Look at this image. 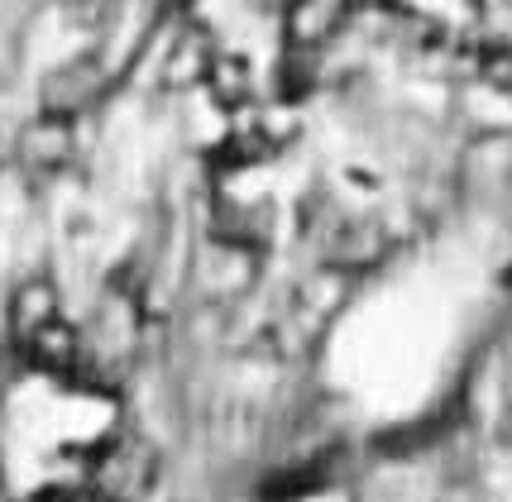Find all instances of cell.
<instances>
[{
    "instance_id": "6da1fadb",
    "label": "cell",
    "mask_w": 512,
    "mask_h": 502,
    "mask_svg": "<svg viewBox=\"0 0 512 502\" xmlns=\"http://www.w3.org/2000/svg\"><path fill=\"white\" fill-rule=\"evenodd\" d=\"M158 479V455L144 436H111L87 469V493L91 502H144Z\"/></svg>"
},
{
    "instance_id": "7a4b0ae2",
    "label": "cell",
    "mask_w": 512,
    "mask_h": 502,
    "mask_svg": "<svg viewBox=\"0 0 512 502\" xmlns=\"http://www.w3.org/2000/svg\"><path fill=\"white\" fill-rule=\"evenodd\" d=\"M15 158H20V173L29 177V182H53L58 173H67V163L77 158L72 120H63V115H39L34 125L20 130Z\"/></svg>"
},
{
    "instance_id": "3957f363",
    "label": "cell",
    "mask_w": 512,
    "mask_h": 502,
    "mask_svg": "<svg viewBox=\"0 0 512 502\" xmlns=\"http://www.w3.org/2000/svg\"><path fill=\"white\" fill-rule=\"evenodd\" d=\"M383 249H388L383 225H374V220H364V216H340V220H331V230L321 235V259H326V268H335V273L369 268V263L383 259Z\"/></svg>"
},
{
    "instance_id": "277c9868",
    "label": "cell",
    "mask_w": 512,
    "mask_h": 502,
    "mask_svg": "<svg viewBox=\"0 0 512 502\" xmlns=\"http://www.w3.org/2000/svg\"><path fill=\"white\" fill-rule=\"evenodd\" d=\"M106 91V77H101V63L96 58H77V63L53 67L39 87V101H44V115H63L72 120L77 110H87L101 101Z\"/></svg>"
},
{
    "instance_id": "5b68a950",
    "label": "cell",
    "mask_w": 512,
    "mask_h": 502,
    "mask_svg": "<svg viewBox=\"0 0 512 502\" xmlns=\"http://www.w3.org/2000/svg\"><path fill=\"white\" fill-rule=\"evenodd\" d=\"M211 235H216V244L240 249V254L254 259L273 244V206L268 201H216Z\"/></svg>"
},
{
    "instance_id": "8992f818",
    "label": "cell",
    "mask_w": 512,
    "mask_h": 502,
    "mask_svg": "<svg viewBox=\"0 0 512 502\" xmlns=\"http://www.w3.org/2000/svg\"><path fill=\"white\" fill-rule=\"evenodd\" d=\"M20 354L29 359V369L53 373V378H77L82 373V335L67 326L63 316L48 321L44 330H34L20 345Z\"/></svg>"
},
{
    "instance_id": "52a82bcc",
    "label": "cell",
    "mask_w": 512,
    "mask_h": 502,
    "mask_svg": "<svg viewBox=\"0 0 512 502\" xmlns=\"http://www.w3.org/2000/svg\"><path fill=\"white\" fill-rule=\"evenodd\" d=\"M340 474V450H321V455L302 459L292 469H278L273 479L264 483V502H302V498H316L326 493Z\"/></svg>"
},
{
    "instance_id": "ba28073f",
    "label": "cell",
    "mask_w": 512,
    "mask_h": 502,
    "mask_svg": "<svg viewBox=\"0 0 512 502\" xmlns=\"http://www.w3.org/2000/svg\"><path fill=\"white\" fill-rule=\"evenodd\" d=\"M345 0H288L283 5V29H288V48H321L331 39L335 20H340Z\"/></svg>"
},
{
    "instance_id": "9c48e42d",
    "label": "cell",
    "mask_w": 512,
    "mask_h": 502,
    "mask_svg": "<svg viewBox=\"0 0 512 502\" xmlns=\"http://www.w3.org/2000/svg\"><path fill=\"white\" fill-rule=\"evenodd\" d=\"M216 63V48H211V34L192 24V29H182L173 53H168V63H163V87H192L201 82L206 87V72Z\"/></svg>"
},
{
    "instance_id": "30bf717a",
    "label": "cell",
    "mask_w": 512,
    "mask_h": 502,
    "mask_svg": "<svg viewBox=\"0 0 512 502\" xmlns=\"http://www.w3.org/2000/svg\"><path fill=\"white\" fill-rule=\"evenodd\" d=\"M48 321H58V292L53 283L44 278H34V283H24L15 297H10V326H15V340H29L34 330H44Z\"/></svg>"
},
{
    "instance_id": "8fae6325",
    "label": "cell",
    "mask_w": 512,
    "mask_h": 502,
    "mask_svg": "<svg viewBox=\"0 0 512 502\" xmlns=\"http://www.w3.org/2000/svg\"><path fill=\"white\" fill-rule=\"evenodd\" d=\"M206 91H211V101L221 110H240L254 96V72H249L240 53H216V63L206 72Z\"/></svg>"
},
{
    "instance_id": "7c38bea8",
    "label": "cell",
    "mask_w": 512,
    "mask_h": 502,
    "mask_svg": "<svg viewBox=\"0 0 512 502\" xmlns=\"http://www.w3.org/2000/svg\"><path fill=\"white\" fill-rule=\"evenodd\" d=\"M273 139L264 130H240V134H225L216 149L206 153L211 173H245V168H259L264 158H273Z\"/></svg>"
},
{
    "instance_id": "4fadbf2b",
    "label": "cell",
    "mask_w": 512,
    "mask_h": 502,
    "mask_svg": "<svg viewBox=\"0 0 512 502\" xmlns=\"http://www.w3.org/2000/svg\"><path fill=\"white\" fill-rule=\"evenodd\" d=\"M273 82H278V101H283V106L307 101V96H312V87H316V53H312V48H283Z\"/></svg>"
},
{
    "instance_id": "5bb4252c",
    "label": "cell",
    "mask_w": 512,
    "mask_h": 502,
    "mask_svg": "<svg viewBox=\"0 0 512 502\" xmlns=\"http://www.w3.org/2000/svg\"><path fill=\"white\" fill-rule=\"evenodd\" d=\"M479 67H484V77H489L493 87L512 91V48H484V58H479Z\"/></svg>"
},
{
    "instance_id": "9a60e30c",
    "label": "cell",
    "mask_w": 512,
    "mask_h": 502,
    "mask_svg": "<svg viewBox=\"0 0 512 502\" xmlns=\"http://www.w3.org/2000/svg\"><path fill=\"white\" fill-rule=\"evenodd\" d=\"M498 445H508V450H512V407L498 416Z\"/></svg>"
},
{
    "instance_id": "2e32d148",
    "label": "cell",
    "mask_w": 512,
    "mask_h": 502,
    "mask_svg": "<svg viewBox=\"0 0 512 502\" xmlns=\"http://www.w3.org/2000/svg\"><path fill=\"white\" fill-rule=\"evenodd\" d=\"M34 502H72V493H67V488H44Z\"/></svg>"
},
{
    "instance_id": "e0dca14e",
    "label": "cell",
    "mask_w": 512,
    "mask_h": 502,
    "mask_svg": "<svg viewBox=\"0 0 512 502\" xmlns=\"http://www.w3.org/2000/svg\"><path fill=\"white\" fill-rule=\"evenodd\" d=\"M379 5H388V0H345V10H379Z\"/></svg>"
},
{
    "instance_id": "ac0fdd59",
    "label": "cell",
    "mask_w": 512,
    "mask_h": 502,
    "mask_svg": "<svg viewBox=\"0 0 512 502\" xmlns=\"http://www.w3.org/2000/svg\"><path fill=\"white\" fill-rule=\"evenodd\" d=\"M283 5H288V0H283Z\"/></svg>"
}]
</instances>
